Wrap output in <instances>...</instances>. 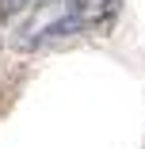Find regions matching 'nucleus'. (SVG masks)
<instances>
[{
  "label": "nucleus",
  "instance_id": "1",
  "mask_svg": "<svg viewBox=\"0 0 145 149\" xmlns=\"http://www.w3.org/2000/svg\"><path fill=\"white\" fill-rule=\"evenodd\" d=\"M114 8V0H69V4H53L50 12H42L35 23H27L15 46L19 50H35V46H46L53 38H69V35H80L84 27L99 23L103 12Z\"/></svg>",
  "mask_w": 145,
  "mask_h": 149
},
{
  "label": "nucleus",
  "instance_id": "2",
  "mask_svg": "<svg viewBox=\"0 0 145 149\" xmlns=\"http://www.w3.org/2000/svg\"><path fill=\"white\" fill-rule=\"evenodd\" d=\"M27 4V0H0V15H8V12H19Z\"/></svg>",
  "mask_w": 145,
  "mask_h": 149
}]
</instances>
